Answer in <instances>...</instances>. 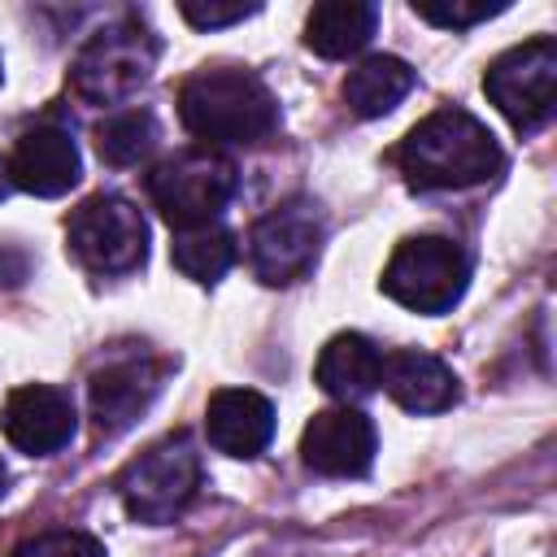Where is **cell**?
Wrapping results in <instances>:
<instances>
[{
    "label": "cell",
    "mask_w": 557,
    "mask_h": 557,
    "mask_svg": "<svg viewBox=\"0 0 557 557\" xmlns=\"http://www.w3.org/2000/svg\"><path fill=\"white\" fill-rule=\"evenodd\" d=\"M396 165L422 191H461L487 183L505 157L496 135L466 109L426 113L396 148Z\"/></svg>",
    "instance_id": "cell-1"
},
{
    "label": "cell",
    "mask_w": 557,
    "mask_h": 557,
    "mask_svg": "<svg viewBox=\"0 0 557 557\" xmlns=\"http://www.w3.org/2000/svg\"><path fill=\"white\" fill-rule=\"evenodd\" d=\"M178 117L196 139H205V148L261 144L278 126V104L252 70L213 65V70H196L178 87Z\"/></svg>",
    "instance_id": "cell-2"
},
{
    "label": "cell",
    "mask_w": 557,
    "mask_h": 557,
    "mask_svg": "<svg viewBox=\"0 0 557 557\" xmlns=\"http://www.w3.org/2000/svg\"><path fill=\"white\" fill-rule=\"evenodd\" d=\"M157 39L144 22L122 17L100 26L70 65V87L87 104H122L131 100L157 70Z\"/></svg>",
    "instance_id": "cell-3"
},
{
    "label": "cell",
    "mask_w": 557,
    "mask_h": 557,
    "mask_svg": "<svg viewBox=\"0 0 557 557\" xmlns=\"http://www.w3.org/2000/svg\"><path fill=\"white\" fill-rule=\"evenodd\" d=\"M235 187H239L235 161L222 157L218 148H183L148 174V196L174 231L218 222Z\"/></svg>",
    "instance_id": "cell-4"
},
{
    "label": "cell",
    "mask_w": 557,
    "mask_h": 557,
    "mask_svg": "<svg viewBox=\"0 0 557 557\" xmlns=\"http://www.w3.org/2000/svg\"><path fill=\"white\" fill-rule=\"evenodd\" d=\"M470 283V257L448 235H409L383 265V292L413 313H444Z\"/></svg>",
    "instance_id": "cell-5"
},
{
    "label": "cell",
    "mask_w": 557,
    "mask_h": 557,
    "mask_svg": "<svg viewBox=\"0 0 557 557\" xmlns=\"http://www.w3.org/2000/svg\"><path fill=\"white\" fill-rule=\"evenodd\" d=\"M196 487H200V453L191 448L187 435L157 440L117 479V492H122L126 513L135 522H148V527L174 522L191 505Z\"/></svg>",
    "instance_id": "cell-6"
},
{
    "label": "cell",
    "mask_w": 557,
    "mask_h": 557,
    "mask_svg": "<svg viewBox=\"0 0 557 557\" xmlns=\"http://www.w3.org/2000/svg\"><path fill=\"white\" fill-rule=\"evenodd\" d=\"M65 239H70V252L91 274H126V270L144 265V257H148L144 213L126 196H113V191L87 196L70 213Z\"/></svg>",
    "instance_id": "cell-7"
},
{
    "label": "cell",
    "mask_w": 557,
    "mask_h": 557,
    "mask_svg": "<svg viewBox=\"0 0 557 557\" xmlns=\"http://www.w3.org/2000/svg\"><path fill=\"white\" fill-rule=\"evenodd\" d=\"M483 91L509 117L513 131H540L557 109V44L527 39L500 52L487 65Z\"/></svg>",
    "instance_id": "cell-8"
},
{
    "label": "cell",
    "mask_w": 557,
    "mask_h": 557,
    "mask_svg": "<svg viewBox=\"0 0 557 557\" xmlns=\"http://www.w3.org/2000/svg\"><path fill=\"white\" fill-rule=\"evenodd\" d=\"M322 248V218L309 200H287L270 209L248 235V261L261 283H296L309 274Z\"/></svg>",
    "instance_id": "cell-9"
},
{
    "label": "cell",
    "mask_w": 557,
    "mask_h": 557,
    "mask_svg": "<svg viewBox=\"0 0 557 557\" xmlns=\"http://www.w3.org/2000/svg\"><path fill=\"white\" fill-rule=\"evenodd\" d=\"M374 422L361 409H322L309 418L300 435V457L313 474L326 479H357L374 466Z\"/></svg>",
    "instance_id": "cell-10"
},
{
    "label": "cell",
    "mask_w": 557,
    "mask_h": 557,
    "mask_svg": "<svg viewBox=\"0 0 557 557\" xmlns=\"http://www.w3.org/2000/svg\"><path fill=\"white\" fill-rule=\"evenodd\" d=\"M0 426H4L13 448H22L30 457H52L74 440L78 413H74V400L61 387L26 383V387L9 392V400L0 409Z\"/></svg>",
    "instance_id": "cell-11"
},
{
    "label": "cell",
    "mask_w": 557,
    "mask_h": 557,
    "mask_svg": "<svg viewBox=\"0 0 557 557\" xmlns=\"http://www.w3.org/2000/svg\"><path fill=\"white\" fill-rule=\"evenodd\" d=\"M161 392V366H152L148 357H126V361H109L91 374L87 383V400H91V418L104 435L126 431Z\"/></svg>",
    "instance_id": "cell-12"
},
{
    "label": "cell",
    "mask_w": 557,
    "mask_h": 557,
    "mask_svg": "<svg viewBox=\"0 0 557 557\" xmlns=\"http://www.w3.org/2000/svg\"><path fill=\"white\" fill-rule=\"evenodd\" d=\"M9 174H13V187H22L30 196H65L78 183L83 161H78L70 131L30 126V131H22V139L9 157Z\"/></svg>",
    "instance_id": "cell-13"
},
{
    "label": "cell",
    "mask_w": 557,
    "mask_h": 557,
    "mask_svg": "<svg viewBox=\"0 0 557 557\" xmlns=\"http://www.w3.org/2000/svg\"><path fill=\"white\" fill-rule=\"evenodd\" d=\"M205 435L226 457H257L274 435V405L252 387H222L205 409Z\"/></svg>",
    "instance_id": "cell-14"
},
{
    "label": "cell",
    "mask_w": 557,
    "mask_h": 557,
    "mask_svg": "<svg viewBox=\"0 0 557 557\" xmlns=\"http://www.w3.org/2000/svg\"><path fill=\"white\" fill-rule=\"evenodd\" d=\"M379 383L409 413H444L457 400V374L440 357H431L422 348H396V352H387L383 357V370H379Z\"/></svg>",
    "instance_id": "cell-15"
},
{
    "label": "cell",
    "mask_w": 557,
    "mask_h": 557,
    "mask_svg": "<svg viewBox=\"0 0 557 557\" xmlns=\"http://www.w3.org/2000/svg\"><path fill=\"white\" fill-rule=\"evenodd\" d=\"M379 370H383V352L357 335V331H344L335 339H326V348L318 352V387L344 405L352 400H366L374 387H379Z\"/></svg>",
    "instance_id": "cell-16"
},
{
    "label": "cell",
    "mask_w": 557,
    "mask_h": 557,
    "mask_svg": "<svg viewBox=\"0 0 557 557\" xmlns=\"http://www.w3.org/2000/svg\"><path fill=\"white\" fill-rule=\"evenodd\" d=\"M374 22H379V13L366 0H322V4H313L309 22H305V44L318 57L339 61L370 44Z\"/></svg>",
    "instance_id": "cell-17"
},
{
    "label": "cell",
    "mask_w": 557,
    "mask_h": 557,
    "mask_svg": "<svg viewBox=\"0 0 557 557\" xmlns=\"http://www.w3.org/2000/svg\"><path fill=\"white\" fill-rule=\"evenodd\" d=\"M409 91H413V70H409V61L387 57V52L357 61V65L348 70V78H344V100H348V109H352L357 117H383V113H392Z\"/></svg>",
    "instance_id": "cell-18"
},
{
    "label": "cell",
    "mask_w": 557,
    "mask_h": 557,
    "mask_svg": "<svg viewBox=\"0 0 557 557\" xmlns=\"http://www.w3.org/2000/svg\"><path fill=\"white\" fill-rule=\"evenodd\" d=\"M170 257H174V265H178L187 278H196V283H218V278L235 265V235H231L222 222L187 226V231H174Z\"/></svg>",
    "instance_id": "cell-19"
},
{
    "label": "cell",
    "mask_w": 557,
    "mask_h": 557,
    "mask_svg": "<svg viewBox=\"0 0 557 557\" xmlns=\"http://www.w3.org/2000/svg\"><path fill=\"white\" fill-rule=\"evenodd\" d=\"M157 117L144 113V109H122V113H109L100 126H96V152L100 161L109 165H139L152 148H157Z\"/></svg>",
    "instance_id": "cell-20"
},
{
    "label": "cell",
    "mask_w": 557,
    "mask_h": 557,
    "mask_svg": "<svg viewBox=\"0 0 557 557\" xmlns=\"http://www.w3.org/2000/svg\"><path fill=\"white\" fill-rule=\"evenodd\" d=\"M9 557H104V544L83 531H44L22 540Z\"/></svg>",
    "instance_id": "cell-21"
},
{
    "label": "cell",
    "mask_w": 557,
    "mask_h": 557,
    "mask_svg": "<svg viewBox=\"0 0 557 557\" xmlns=\"http://www.w3.org/2000/svg\"><path fill=\"white\" fill-rule=\"evenodd\" d=\"M509 4L505 0H418L413 13L435 22V26H474V22H487L496 13H505Z\"/></svg>",
    "instance_id": "cell-22"
},
{
    "label": "cell",
    "mask_w": 557,
    "mask_h": 557,
    "mask_svg": "<svg viewBox=\"0 0 557 557\" xmlns=\"http://www.w3.org/2000/svg\"><path fill=\"white\" fill-rule=\"evenodd\" d=\"M178 13H183L191 26L213 30V26H231V22H244V17L261 13V4H244V0H235V4H222V0H183Z\"/></svg>",
    "instance_id": "cell-23"
},
{
    "label": "cell",
    "mask_w": 557,
    "mask_h": 557,
    "mask_svg": "<svg viewBox=\"0 0 557 557\" xmlns=\"http://www.w3.org/2000/svg\"><path fill=\"white\" fill-rule=\"evenodd\" d=\"M9 191H13V174H9V161L0 157V200H4Z\"/></svg>",
    "instance_id": "cell-24"
},
{
    "label": "cell",
    "mask_w": 557,
    "mask_h": 557,
    "mask_svg": "<svg viewBox=\"0 0 557 557\" xmlns=\"http://www.w3.org/2000/svg\"><path fill=\"white\" fill-rule=\"evenodd\" d=\"M4 483H9V470H4V461H0V496H4Z\"/></svg>",
    "instance_id": "cell-25"
},
{
    "label": "cell",
    "mask_w": 557,
    "mask_h": 557,
    "mask_svg": "<svg viewBox=\"0 0 557 557\" xmlns=\"http://www.w3.org/2000/svg\"><path fill=\"white\" fill-rule=\"evenodd\" d=\"M0 74H4V70H0Z\"/></svg>",
    "instance_id": "cell-26"
}]
</instances>
